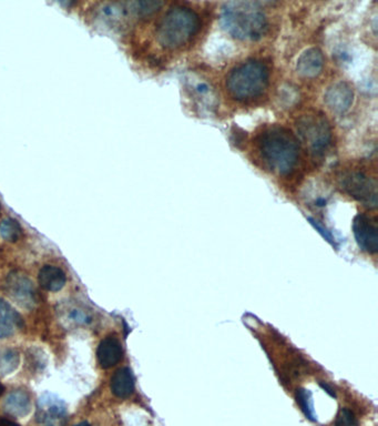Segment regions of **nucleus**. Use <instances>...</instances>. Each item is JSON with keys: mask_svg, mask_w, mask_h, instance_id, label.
<instances>
[{"mask_svg": "<svg viewBox=\"0 0 378 426\" xmlns=\"http://www.w3.org/2000/svg\"><path fill=\"white\" fill-rule=\"evenodd\" d=\"M299 139L282 126L265 128L254 139V152L263 168L279 176H291L301 163Z\"/></svg>", "mask_w": 378, "mask_h": 426, "instance_id": "f257e3e1", "label": "nucleus"}, {"mask_svg": "<svg viewBox=\"0 0 378 426\" xmlns=\"http://www.w3.org/2000/svg\"><path fill=\"white\" fill-rule=\"evenodd\" d=\"M202 28L200 14L191 7L175 5L160 18L155 27L158 44L170 51L192 44Z\"/></svg>", "mask_w": 378, "mask_h": 426, "instance_id": "f03ea898", "label": "nucleus"}, {"mask_svg": "<svg viewBox=\"0 0 378 426\" xmlns=\"http://www.w3.org/2000/svg\"><path fill=\"white\" fill-rule=\"evenodd\" d=\"M270 69L262 59H249L231 70L225 80L230 98L250 104L264 96L270 86Z\"/></svg>", "mask_w": 378, "mask_h": 426, "instance_id": "7ed1b4c3", "label": "nucleus"}, {"mask_svg": "<svg viewBox=\"0 0 378 426\" xmlns=\"http://www.w3.org/2000/svg\"><path fill=\"white\" fill-rule=\"evenodd\" d=\"M221 23L232 37L243 41L260 40L268 30V17L254 3H225L222 8Z\"/></svg>", "mask_w": 378, "mask_h": 426, "instance_id": "20e7f679", "label": "nucleus"}, {"mask_svg": "<svg viewBox=\"0 0 378 426\" xmlns=\"http://www.w3.org/2000/svg\"><path fill=\"white\" fill-rule=\"evenodd\" d=\"M297 132L315 159H323L333 145V130L324 115L310 113L297 120Z\"/></svg>", "mask_w": 378, "mask_h": 426, "instance_id": "39448f33", "label": "nucleus"}, {"mask_svg": "<svg viewBox=\"0 0 378 426\" xmlns=\"http://www.w3.org/2000/svg\"><path fill=\"white\" fill-rule=\"evenodd\" d=\"M340 186L343 191L364 206L375 208L377 206L376 181L366 172L353 169L344 172L340 177Z\"/></svg>", "mask_w": 378, "mask_h": 426, "instance_id": "423d86ee", "label": "nucleus"}, {"mask_svg": "<svg viewBox=\"0 0 378 426\" xmlns=\"http://www.w3.org/2000/svg\"><path fill=\"white\" fill-rule=\"evenodd\" d=\"M67 405L58 395L45 393L37 405L36 421L39 426H64L67 423Z\"/></svg>", "mask_w": 378, "mask_h": 426, "instance_id": "0eeeda50", "label": "nucleus"}, {"mask_svg": "<svg viewBox=\"0 0 378 426\" xmlns=\"http://www.w3.org/2000/svg\"><path fill=\"white\" fill-rule=\"evenodd\" d=\"M3 289L7 296L18 305L25 309H32L35 307L37 302L35 287L26 274H23L19 271L9 273Z\"/></svg>", "mask_w": 378, "mask_h": 426, "instance_id": "6e6552de", "label": "nucleus"}, {"mask_svg": "<svg viewBox=\"0 0 378 426\" xmlns=\"http://www.w3.org/2000/svg\"><path fill=\"white\" fill-rule=\"evenodd\" d=\"M353 230L358 247L372 255L377 252L378 230L376 222L372 217L364 213L356 215L353 222Z\"/></svg>", "mask_w": 378, "mask_h": 426, "instance_id": "1a4fd4ad", "label": "nucleus"}, {"mask_svg": "<svg viewBox=\"0 0 378 426\" xmlns=\"http://www.w3.org/2000/svg\"><path fill=\"white\" fill-rule=\"evenodd\" d=\"M60 319L67 327H86L93 321L92 311L80 302L62 301L58 307Z\"/></svg>", "mask_w": 378, "mask_h": 426, "instance_id": "9d476101", "label": "nucleus"}, {"mask_svg": "<svg viewBox=\"0 0 378 426\" xmlns=\"http://www.w3.org/2000/svg\"><path fill=\"white\" fill-rule=\"evenodd\" d=\"M354 93L346 82H338L333 84L325 93V104L335 113H343L349 110L353 104Z\"/></svg>", "mask_w": 378, "mask_h": 426, "instance_id": "9b49d317", "label": "nucleus"}, {"mask_svg": "<svg viewBox=\"0 0 378 426\" xmlns=\"http://www.w3.org/2000/svg\"><path fill=\"white\" fill-rule=\"evenodd\" d=\"M324 56L316 48L306 50L297 61V71L305 78H315L320 75L324 68Z\"/></svg>", "mask_w": 378, "mask_h": 426, "instance_id": "f8f14e48", "label": "nucleus"}, {"mask_svg": "<svg viewBox=\"0 0 378 426\" xmlns=\"http://www.w3.org/2000/svg\"><path fill=\"white\" fill-rule=\"evenodd\" d=\"M123 357V346L114 338H107L97 350V359L102 368H110L119 363Z\"/></svg>", "mask_w": 378, "mask_h": 426, "instance_id": "ddd939ff", "label": "nucleus"}, {"mask_svg": "<svg viewBox=\"0 0 378 426\" xmlns=\"http://www.w3.org/2000/svg\"><path fill=\"white\" fill-rule=\"evenodd\" d=\"M32 409L29 395L21 390L12 392L3 402V410L7 414L16 418H25Z\"/></svg>", "mask_w": 378, "mask_h": 426, "instance_id": "4468645a", "label": "nucleus"}, {"mask_svg": "<svg viewBox=\"0 0 378 426\" xmlns=\"http://www.w3.org/2000/svg\"><path fill=\"white\" fill-rule=\"evenodd\" d=\"M21 327V316L7 302L0 299V339L10 337Z\"/></svg>", "mask_w": 378, "mask_h": 426, "instance_id": "2eb2a0df", "label": "nucleus"}, {"mask_svg": "<svg viewBox=\"0 0 378 426\" xmlns=\"http://www.w3.org/2000/svg\"><path fill=\"white\" fill-rule=\"evenodd\" d=\"M111 391L119 399H127L134 393V377L128 368H119L111 379Z\"/></svg>", "mask_w": 378, "mask_h": 426, "instance_id": "dca6fc26", "label": "nucleus"}, {"mask_svg": "<svg viewBox=\"0 0 378 426\" xmlns=\"http://www.w3.org/2000/svg\"><path fill=\"white\" fill-rule=\"evenodd\" d=\"M39 284L45 290L57 292L62 290L66 283L64 271L53 265H45L39 272Z\"/></svg>", "mask_w": 378, "mask_h": 426, "instance_id": "f3484780", "label": "nucleus"}, {"mask_svg": "<svg viewBox=\"0 0 378 426\" xmlns=\"http://www.w3.org/2000/svg\"><path fill=\"white\" fill-rule=\"evenodd\" d=\"M19 362H21V357L15 350L7 348L5 351L0 352V375L6 377L8 374L16 371Z\"/></svg>", "mask_w": 378, "mask_h": 426, "instance_id": "a211bd4d", "label": "nucleus"}, {"mask_svg": "<svg viewBox=\"0 0 378 426\" xmlns=\"http://www.w3.org/2000/svg\"><path fill=\"white\" fill-rule=\"evenodd\" d=\"M23 235L21 224L15 219H5L0 222V237L8 242H16Z\"/></svg>", "mask_w": 378, "mask_h": 426, "instance_id": "6ab92c4d", "label": "nucleus"}, {"mask_svg": "<svg viewBox=\"0 0 378 426\" xmlns=\"http://www.w3.org/2000/svg\"><path fill=\"white\" fill-rule=\"evenodd\" d=\"M297 401L303 413L305 414L306 418L311 421H315L314 410H313V403H312L311 393L304 389H299L297 391Z\"/></svg>", "mask_w": 378, "mask_h": 426, "instance_id": "aec40b11", "label": "nucleus"}, {"mask_svg": "<svg viewBox=\"0 0 378 426\" xmlns=\"http://www.w3.org/2000/svg\"><path fill=\"white\" fill-rule=\"evenodd\" d=\"M335 426H360V423L355 414L351 410L343 407L338 412L335 420Z\"/></svg>", "mask_w": 378, "mask_h": 426, "instance_id": "412c9836", "label": "nucleus"}, {"mask_svg": "<svg viewBox=\"0 0 378 426\" xmlns=\"http://www.w3.org/2000/svg\"><path fill=\"white\" fill-rule=\"evenodd\" d=\"M310 222H311L312 226H314L315 229L317 231L320 232V235H323V238H325L326 240L329 241V244H334V240H333V237L327 229H325L322 224L318 222V221L314 220V219H312V217H309Z\"/></svg>", "mask_w": 378, "mask_h": 426, "instance_id": "4be33fe9", "label": "nucleus"}, {"mask_svg": "<svg viewBox=\"0 0 378 426\" xmlns=\"http://www.w3.org/2000/svg\"><path fill=\"white\" fill-rule=\"evenodd\" d=\"M0 426H19V425H18L17 423H15V422H12V421L3 420V418H1V420H0Z\"/></svg>", "mask_w": 378, "mask_h": 426, "instance_id": "5701e85b", "label": "nucleus"}, {"mask_svg": "<svg viewBox=\"0 0 378 426\" xmlns=\"http://www.w3.org/2000/svg\"><path fill=\"white\" fill-rule=\"evenodd\" d=\"M320 386H322V388H323V389L325 390V391L327 392L331 397H335V393L333 392L332 388H329L327 384H324V383H320Z\"/></svg>", "mask_w": 378, "mask_h": 426, "instance_id": "b1692460", "label": "nucleus"}, {"mask_svg": "<svg viewBox=\"0 0 378 426\" xmlns=\"http://www.w3.org/2000/svg\"><path fill=\"white\" fill-rule=\"evenodd\" d=\"M75 426H90V423H88V422H81V423L77 424Z\"/></svg>", "mask_w": 378, "mask_h": 426, "instance_id": "393cba45", "label": "nucleus"}, {"mask_svg": "<svg viewBox=\"0 0 378 426\" xmlns=\"http://www.w3.org/2000/svg\"><path fill=\"white\" fill-rule=\"evenodd\" d=\"M3 391H5V388H3V384H0V397L3 394Z\"/></svg>", "mask_w": 378, "mask_h": 426, "instance_id": "a878e982", "label": "nucleus"}, {"mask_svg": "<svg viewBox=\"0 0 378 426\" xmlns=\"http://www.w3.org/2000/svg\"><path fill=\"white\" fill-rule=\"evenodd\" d=\"M0 213H1V204H0Z\"/></svg>", "mask_w": 378, "mask_h": 426, "instance_id": "bb28decb", "label": "nucleus"}]
</instances>
